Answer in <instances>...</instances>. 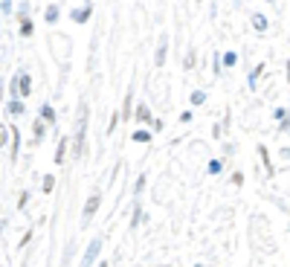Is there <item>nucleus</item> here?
Segmentation results:
<instances>
[{"instance_id":"nucleus-1","label":"nucleus","mask_w":290,"mask_h":267,"mask_svg":"<svg viewBox=\"0 0 290 267\" xmlns=\"http://www.w3.org/2000/svg\"><path fill=\"white\" fill-rule=\"evenodd\" d=\"M84 134H87V108H79V128H76V142H73V154L81 157L84 154Z\"/></svg>"},{"instance_id":"nucleus-2","label":"nucleus","mask_w":290,"mask_h":267,"mask_svg":"<svg viewBox=\"0 0 290 267\" xmlns=\"http://www.w3.org/2000/svg\"><path fill=\"white\" fill-rule=\"evenodd\" d=\"M99 250H102V241H99V238H93V241H90V247H87V253H84V258H81V267H90L93 261H96Z\"/></svg>"},{"instance_id":"nucleus-3","label":"nucleus","mask_w":290,"mask_h":267,"mask_svg":"<svg viewBox=\"0 0 290 267\" xmlns=\"http://www.w3.org/2000/svg\"><path fill=\"white\" fill-rule=\"evenodd\" d=\"M96 209H99V192H93V195L87 197V203H84V224L96 215Z\"/></svg>"},{"instance_id":"nucleus-4","label":"nucleus","mask_w":290,"mask_h":267,"mask_svg":"<svg viewBox=\"0 0 290 267\" xmlns=\"http://www.w3.org/2000/svg\"><path fill=\"white\" fill-rule=\"evenodd\" d=\"M90 12H93V6H81V9H76V12H73L76 23H84L87 18H90Z\"/></svg>"},{"instance_id":"nucleus-5","label":"nucleus","mask_w":290,"mask_h":267,"mask_svg":"<svg viewBox=\"0 0 290 267\" xmlns=\"http://www.w3.org/2000/svg\"><path fill=\"white\" fill-rule=\"evenodd\" d=\"M18 148H21V137H18V131L12 128V160H18Z\"/></svg>"},{"instance_id":"nucleus-6","label":"nucleus","mask_w":290,"mask_h":267,"mask_svg":"<svg viewBox=\"0 0 290 267\" xmlns=\"http://www.w3.org/2000/svg\"><path fill=\"white\" fill-rule=\"evenodd\" d=\"M137 119H139V122H151V111H148V104H139V108H137Z\"/></svg>"},{"instance_id":"nucleus-7","label":"nucleus","mask_w":290,"mask_h":267,"mask_svg":"<svg viewBox=\"0 0 290 267\" xmlns=\"http://www.w3.org/2000/svg\"><path fill=\"white\" fill-rule=\"evenodd\" d=\"M41 119H46V122H55V111H52L49 104H44V108H41Z\"/></svg>"},{"instance_id":"nucleus-8","label":"nucleus","mask_w":290,"mask_h":267,"mask_svg":"<svg viewBox=\"0 0 290 267\" xmlns=\"http://www.w3.org/2000/svg\"><path fill=\"white\" fill-rule=\"evenodd\" d=\"M253 26L255 29H267V18L264 15H253Z\"/></svg>"},{"instance_id":"nucleus-9","label":"nucleus","mask_w":290,"mask_h":267,"mask_svg":"<svg viewBox=\"0 0 290 267\" xmlns=\"http://www.w3.org/2000/svg\"><path fill=\"white\" fill-rule=\"evenodd\" d=\"M64 151H67V139L58 142V154H55V163H64Z\"/></svg>"},{"instance_id":"nucleus-10","label":"nucleus","mask_w":290,"mask_h":267,"mask_svg":"<svg viewBox=\"0 0 290 267\" xmlns=\"http://www.w3.org/2000/svg\"><path fill=\"white\" fill-rule=\"evenodd\" d=\"M157 64H165V38H162V44H160V49H157V58H154Z\"/></svg>"},{"instance_id":"nucleus-11","label":"nucleus","mask_w":290,"mask_h":267,"mask_svg":"<svg viewBox=\"0 0 290 267\" xmlns=\"http://www.w3.org/2000/svg\"><path fill=\"white\" fill-rule=\"evenodd\" d=\"M21 32H23V35H29V32H32V21H29V18H23V23H21Z\"/></svg>"},{"instance_id":"nucleus-12","label":"nucleus","mask_w":290,"mask_h":267,"mask_svg":"<svg viewBox=\"0 0 290 267\" xmlns=\"http://www.w3.org/2000/svg\"><path fill=\"white\" fill-rule=\"evenodd\" d=\"M235 61H238V56H235V52H226V56H223V64H226V67H232Z\"/></svg>"},{"instance_id":"nucleus-13","label":"nucleus","mask_w":290,"mask_h":267,"mask_svg":"<svg viewBox=\"0 0 290 267\" xmlns=\"http://www.w3.org/2000/svg\"><path fill=\"white\" fill-rule=\"evenodd\" d=\"M58 18V6H49V9H46V21H55Z\"/></svg>"},{"instance_id":"nucleus-14","label":"nucleus","mask_w":290,"mask_h":267,"mask_svg":"<svg viewBox=\"0 0 290 267\" xmlns=\"http://www.w3.org/2000/svg\"><path fill=\"white\" fill-rule=\"evenodd\" d=\"M9 111L18 116V114H23V104H21V102H12V104H9Z\"/></svg>"},{"instance_id":"nucleus-15","label":"nucleus","mask_w":290,"mask_h":267,"mask_svg":"<svg viewBox=\"0 0 290 267\" xmlns=\"http://www.w3.org/2000/svg\"><path fill=\"white\" fill-rule=\"evenodd\" d=\"M134 139H137V142H148V134H145V131H137V134H134Z\"/></svg>"},{"instance_id":"nucleus-16","label":"nucleus","mask_w":290,"mask_h":267,"mask_svg":"<svg viewBox=\"0 0 290 267\" xmlns=\"http://www.w3.org/2000/svg\"><path fill=\"white\" fill-rule=\"evenodd\" d=\"M6 131H9V128H6V125H0V148L6 145Z\"/></svg>"},{"instance_id":"nucleus-17","label":"nucleus","mask_w":290,"mask_h":267,"mask_svg":"<svg viewBox=\"0 0 290 267\" xmlns=\"http://www.w3.org/2000/svg\"><path fill=\"white\" fill-rule=\"evenodd\" d=\"M128 114H131V93L125 96V108H122V116H128Z\"/></svg>"},{"instance_id":"nucleus-18","label":"nucleus","mask_w":290,"mask_h":267,"mask_svg":"<svg viewBox=\"0 0 290 267\" xmlns=\"http://www.w3.org/2000/svg\"><path fill=\"white\" fill-rule=\"evenodd\" d=\"M203 99H206V96H203V93L197 90V93H195V96H192V104H200V102H203Z\"/></svg>"},{"instance_id":"nucleus-19","label":"nucleus","mask_w":290,"mask_h":267,"mask_svg":"<svg viewBox=\"0 0 290 267\" xmlns=\"http://www.w3.org/2000/svg\"><path fill=\"white\" fill-rule=\"evenodd\" d=\"M52 186H55V180H52V177H46V180H44V192H52Z\"/></svg>"},{"instance_id":"nucleus-20","label":"nucleus","mask_w":290,"mask_h":267,"mask_svg":"<svg viewBox=\"0 0 290 267\" xmlns=\"http://www.w3.org/2000/svg\"><path fill=\"white\" fill-rule=\"evenodd\" d=\"M209 172H220V160H212V163H209Z\"/></svg>"},{"instance_id":"nucleus-21","label":"nucleus","mask_w":290,"mask_h":267,"mask_svg":"<svg viewBox=\"0 0 290 267\" xmlns=\"http://www.w3.org/2000/svg\"><path fill=\"white\" fill-rule=\"evenodd\" d=\"M0 99H3V79H0Z\"/></svg>"}]
</instances>
